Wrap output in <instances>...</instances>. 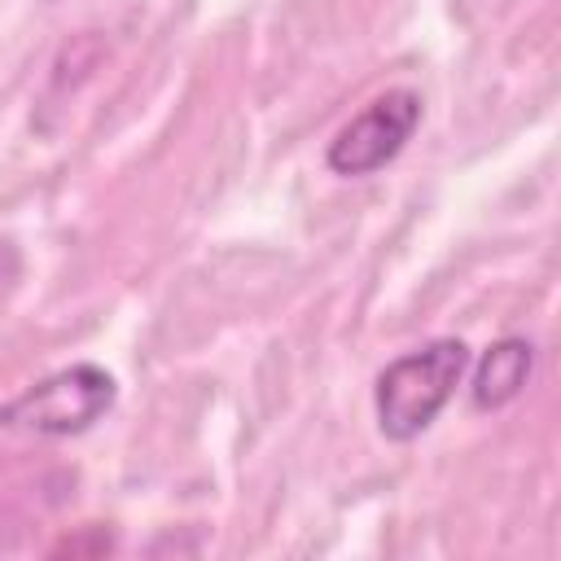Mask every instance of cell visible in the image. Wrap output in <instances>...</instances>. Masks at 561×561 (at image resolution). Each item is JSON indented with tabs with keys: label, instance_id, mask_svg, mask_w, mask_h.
I'll list each match as a JSON object with an SVG mask.
<instances>
[{
	"label": "cell",
	"instance_id": "obj_3",
	"mask_svg": "<svg viewBox=\"0 0 561 561\" xmlns=\"http://www.w3.org/2000/svg\"><path fill=\"white\" fill-rule=\"evenodd\" d=\"M416 123H421V96L412 88H390L329 140L324 162L333 175H373L399 158Z\"/></svg>",
	"mask_w": 561,
	"mask_h": 561
},
{
	"label": "cell",
	"instance_id": "obj_2",
	"mask_svg": "<svg viewBox=\"0 0 561 561\" xmlns=\"http://www.w3.org/2000/svg\"><path fill=\"white\" fill-rule=\"evenodd\" d=\"M114 377L101 364H70L0 403V425L44 438H70L92 430L114 408Z\"/></svg>",
	"mask_w": 561,
	"mask_h": 561
},
{
	"label": "cell",
	"instance_id": "obj_4",
	"mask_svg": "<svg viewBox=\"0 0 561 561\" xmlns=\"http://www.w3.org/2000/svg\"><path fill=\"white\" fill-rule=\"evenodd\" d=\"M530 364H535V346H530L526 337H504V342H495V346L482 355L478 373H473V386H469L473 408H478V412H495V408L513 403V399L522 394L526 377H530Z\"/></svg>",
	"mask_w": 561,
	"mask_h": 561
},
{
	"label": "cell",
	"instance_id": "obj_1",
	"mask_svg": "<svg viewBox=\"0 0 561 561\" xmlns=\"http://www.w3.org/2000/svg\"><path fill=\"white\" fill-rule=\"evenodd\" d=\"M465 368H469V346L460 337H434L390 359L373 390L377 430L390 443H412L416 434H425L434 416L447 408V399L456 394Z\"/></svg>",
	"mask_w": 561,
	"mask_h": 561
}]
</instances>
